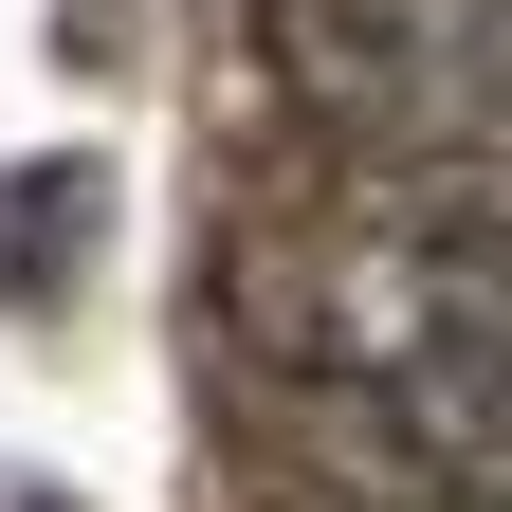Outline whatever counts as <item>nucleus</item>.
Segmentation results:
<instances>
[{
  "label": "nucleus",
  "instance_id": "1",
  "mask_svg": "<svg viewBox=\"0 0 512 512\" xmlns=\"http://www.w3.org/2000/svg\"><path fill=\"white\" fill-rule=\"evenodd\" d=\"M238 348L275 366V403H348V384H403L439 348L512 330V183H348V202H293L220 256Z\"/></svg>",
  "mask_w": 512,
  "mask_h": 512
},
{
  "label": "nucleus",
  "instance_id": "2",
  "mask_svg": "<svg viewBox=\"0 0 512 512\" xmlns=\"http://www.w3.org/2000/svg\"><path fill=\"white\" fill-rule=\"evenodd\" d=\"M256 74L384 183H512V0H256Z\"/></svg>",
  "mask_w": 512,
  "mask_h": 512
},
{
  "label": "nucleus",
  "instance_id": "3",
  "mask_svg": "<svg viewBox=\"0 0 512 512\" xmlns=\"http://www.w3.org/2000/svg\"><path fill=\"white\" fill-rule=\"evenodd\" d=\"M293 439L384 512H512V330L403 384H348V403H293Z\"/></svg>",
  "mask_w": 512,
  "mask_h": 512
},
{
  "label": "nucleus",
  "instance_id": "4",
  "mask_svg": "<svg viewBox=\"0 0 512 512\" xmlns=\"http://www.w3.org/2000/svg\"><path fill=\"white\" fill-rule=\"evenodd\" d=\"M92 202V165H19L0 183V293H55V220Z\"/></svg>",
  "mask_w": 512,
  "mask_h": 512
}]
</instances>
